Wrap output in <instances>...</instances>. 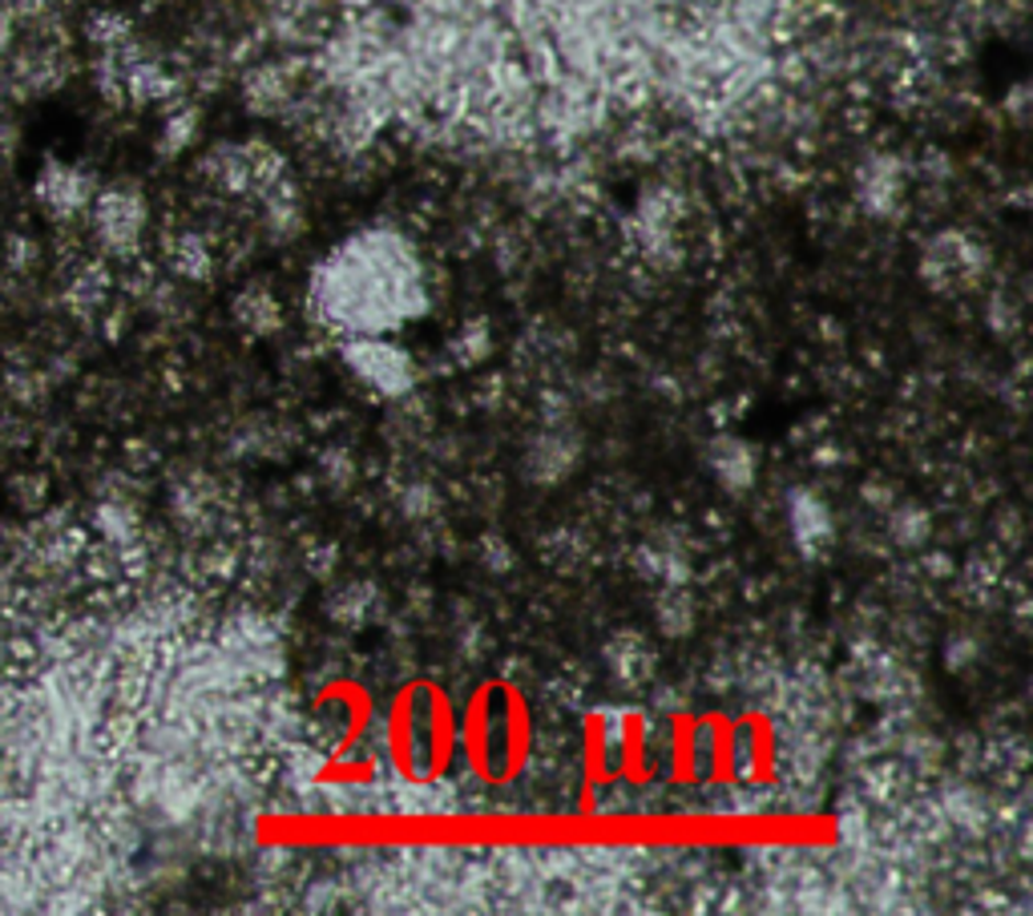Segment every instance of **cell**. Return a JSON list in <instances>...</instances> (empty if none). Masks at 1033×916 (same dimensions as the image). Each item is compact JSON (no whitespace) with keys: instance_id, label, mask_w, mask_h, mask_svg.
Wrapping results in <instances>:
<instances>
[{"instance_id":"5bb4252c","label":"cell","mask_w":1033,"mask_h":916,"mask_svg":"<svg viewBox=\"0 0 1033 916\" xmlns=\"http://www.w3.org/2000/svg\"><path fill=\"white\" fill-rule=\"evenodd\" d=\"M489 347H493V339H489V327L481 320H469L457 327V335L449 339V356L461 364V368H473V364H481V359L489 356Z\"/></svg>"},{"instance_id":"2e32d148","label":"cell","mask_w":1033,"mask_h":916,"mask_svg":"<svg viewBox=\"0 0 1033 916\" xmlns=\"http://www.w3.org/2000/svg\"><path fill=\"white\" fill-rule=\"evenodd\" d=\"M929 529H933V521H929L924 509L909 505L892 513V537H897V545H905V549H921V545L929 541Z\"/></svg>"},{"instance_id":"7c38bea8","label":"cell","mask_w":1033,"mask_h":916,"mask_svg":"<svg viewBox=\"0 0 1033 916\" xmlns=\"http://www.w3.org/2000/svg\"><path fill=\"white\" fill-rule=\"evenodd\" d=\"M897 187H900L897 166L876 158V161H868V170L860 178V199H864L868 211L884 214V211H892V202H897Z\"/></svg>"},{"instance_id":"9c48e42d","label":"cell","mask_w":1033,"mask_h":916,"mask_svg":"<svg viewBox=\"0 0 1033 916\" xmlns=\"http://www.w3.org/2000/svg\"><path fill=\"white\" fill-rule=\"evenodd\" d=\"M231 315H235V323L243 332L259 335V339L283 327V308H279V299H274L271 287H262V283L243 287L235 295V303H231Z\"/></svg>"},{"instance_id":"4fadbf2b","label":"cell","mask_w":1033,"mask_h":916,"mask_svg":"<svg viewBox=\"0 0 1033 916\" xmlns=\"http://www.w3.org/2000/svg\"><path fill=\"white\" fill-rule=\"evenodd\" d=\"M606 662H610V670L622 682H638L650 670L647 646L638 643L635 634H618V638H610V646H606Z\"/></svg>"},{"instance_id":"ba28073f","label":"cell","mask_w":1033,"mask_h":916,"mask_svg":"<svg viewBox=\"0 0 1033 916\" xmlns=\"http://www.w3.org/2000/svg\"><path fill=\"white\" fill-rule=\"evenodd\" d=\"M577 460H582V440L565 428H546L529 440L521 469L534 484H561L577 469Z\"/></svg>"},{"instance_id":"7a4b0ae2","label":"cell","mask_w":1033,"mask_h":916,"mask_svg":"<svg viewBox=\"0 0 1033 916\" xmlns=\"http://www.w3.org/2000/svg\"><path fill=\"white\" fill-rule=\"evenodd\" d=\"M339 359L368 392L384 400H408L416 392V359L388 335H344Z\"/></svg>"},{"instance_id":"e0dca14e","label":"cell","mask_w":1033,"mask_h":916,"mask_svg":"<svg viewBox=\"0 0 1033 916\" xmlns=\"http://www.w3.org/2000/svg\"><path fill=\"white\" fill-rule=\"evenodd\" d=\"M194 130H199V113L194 110L170 113L162 125V137H158V149H162V154H182V149L194 142Z\"/></svg>"},{"instance_id":"30bf717a","label":"cell","mask_w":1033,"mask_h":916,"mask_svg":"<svg viewBox=\"0 0 1033 916\" xmlns=\"http://www.w3.org/2000/svg\"><path fill=\"white\" fill-rule=\"evenodd\" d=\"M654 626L666 638H686L695 630V597L686 594L683 585H666L654 602Z\"/></svg>"},{"instance_id":"3957f363","label":"cell","mask_w":1033,"mask_h":916,"mask_svg":"<svg viewBox=\"0 0 1033 916\" xmlns=\"http://www.w3.org/2000/svg\"><path fill=\"white\" fill-rule=\"evenodd\" d=\"M93 211V231H98L101 247L113 250V255H130L137 250L142 235H146V219H150V206H146V194L134 187V182H113V187H101L89 202Z\"/></svg>"},{"instance_id":"8992f818","label":"cell","mask_w":1033,"mask_h":916,"mask_svg":"<svg viewBox=\"0 0 1033 916\" xmlns=\"http://www.w3.org/2000/svg\"><path fill=\"white\" fill-rule=\"evenodd\" d=\"M787 529L804 558H823L835 545V517L832 505L811 489H791L787 493Z\"/></svg>"},{"instance_id":"8fae6325","label":"cell","mask_w":1033,"mask_h":916,"mask_svg":"<svg viewBox=\"0 0 1033 916\" xmlns=\"http://www.w3.org/2000/svg\"><path fill=\"white\" fill-rule=\"evenodd\" d=\"M372 610H375L372 582H348L327 597V618L339 622V626H360V622L372 618Z\"/></svg>"},{"instance_id":"6da1fadb","label":"cell","mask_w":1033,"mask_h":916,"mask_svg":"<svg viewBox=\"0 0 1033 916\" xmlns=\"http://www.w3.org/2000/svg\"><path fill=\"white\" fill-rule=\"evenodd\" d=\"M307 303L339 335H388L428 311V275L396 226H363L315 262Z\"/></svg>"},{"instance_id":"9a60e30c","label":"cell","mask_w":1033,"mask_h":916,"mask_svg":"<svg viewBox=\"0 0 1033 916\" xmlns=\"http://www.w3.org/2000/svg\"><path fill=\"white\" fill-rule=\"evenodd\" d=\"M170 262H175V271L182 275V279H211V247L202 243L199 235H182L175 243V250H170Z\"/></svg>"},{"instance_id":"ac0fdd59","label":"cell","mask_w":1033,"mask_h":916,"mask_svg":"<svg viewBox=\"0 0 1033 916\" xmlns=\"http://www.w3.org/2000/svg\"><path fill=\"white\" fill-rule=\"evenodd\" d=\"M9 41H13V13L9 4H0V53L9 49Z\"/></svg>"},{"instance_id":"277c9868","label":"cell","mask_w":1033,"mask_h":916,"mask_svg":"<svg viewBox=\"0 0 1033 916\" xmlns=\"http://www.w3.org/2000/svg\"><path fill=\"white\" fill-rule=\"evenodd\" d=\"M985 262H989V255H985L977 238L961 235V231H945V235H936L929 243L921 271L933 283V291H961V287L981 279Z\"/></svg>"},{"instance_id":"5b68a950","label":"cell","mask_w":1033,"mask_h":916,"mask_svg":"<svg viewBox=\"0 0 1033 916\" xmlns=\"http://www.w3.org/2000/svg\"><path fill=\"white\" fill-rule=\"evenodd\" d=\"M33 190H37V202L53 219H77L81 211H89V202L98 194V182H93V174L74 166V161H45Z\"/></svg>"},{"instance_id":"52a82bcc","label":"cell","mask_w":1033,"mask_h":916,"mask_svg":"<svg viewBox=\"0 0 1033 916\" xmlns=\"http://www.w3.org/2000/svg\"><path fill=\"white\" fill-rule=\"evenodd\" d=\"M703 460H707L710 481L731 496L751 493V484L760 477V457H755V448H751L743 436H727V433L710 436Z\"/></svg>"}]
</instances>
